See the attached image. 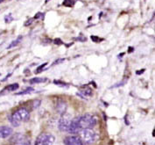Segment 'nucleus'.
Here are the masks:
<instances>
[{"instance_id":"1","label":"nucleus","mask_w":155,"mask_h":145,"mask_svg":"<svg viewBox=\"0 0 155 145\" xmlns=\"http://www.w3.org/2000/svg\"><path fill=\"white\" fill-rule=\"evenodd\" d=\"M97 119L96 118V116L90 113H86L84 115L72 120L68 127V132L74 135L79 133L82 129H92L97 125Z\"/></svg>"},{"instance_id":"2","label":"nucleus","mask_w":155,"mask_h":145,"mask_svg":"<svg viewBox=\"0 0 155 145\" xmlns=\"http://www.w3.org/2000/svg\"><path fill=\"white\" fill-rule=\"evenodd\" d=\"M29 117H30V113L29 111L25 108H19L16 110L14 113H12L11 116H10V121L11 123L12 124V126L14 127H18L21 122H24V121H27L29 120Z\"/></svg>"},{"instance_id":"3","label":"nucleus","mask_w":155,"mask_h":145,"mask_svg":"<svg viewBox=\"0 0 155 145\" xmlns=\"http://www.w3.org/2000/svg\"><path fill=\"white\" fill-rule=\"evenodd\" d=\"M80 139L83 145L92 144L97 138V135L92 129H85L81 130L80 132Z\"/></svg>"},{"instance_id":"4","label":"nucleus","mask_w":155,"mask_h":145,"mask_svg":"<svg viewBox=\"0 0 155 145\" xmlns=\"http://www.w3.org/2000/svg\"><path fill=\"white\" fill-rule=\"evenodd\" d=\"M54 143V136L51 134L42 133L37 137L35 145H53Z\"/></svg>"},{"instance_id":"5","label":"nucleus","mask_w":155,"mask_h":145,"mask_svg":"<svg viewBox=\"0 0 155 145\" xmlns=\"http://www.w3.org/2000/svg\"><path fill=\"white\" fill-rule=\"evenodd\" d=\"M71 121L68 115H63L59 121V129L61 132H68Z\"/></svg>"},{"instance_id":"6","label":"nucleus","mask_w":155,"mask_h":145,"mask_svg":"<svg viewBox=\"0 0 155 145\" xmlns=\"http://www.w3.org/2000/svg\"><path fill=\"white\" fill-rule=\"evenodd\" d=\"M64 143L65 145H83L80 137L75 136L66 137L64 139Z\"/></svg>"},{"instance_id":"7","label":"nucleus","mask_w":155,"mask_h":145,"mask_svg":"<svg viewBox=\"0 0 155 145\" xmlns=\"http://www.w3.org/2000/svg\"><path fill=\"white\" fill-rule=\"evenodd\" d=\"M12 134V129L8 126H0V138L5 139L11 136Z\"/></svg>"},{"instance_id":"8","label":"nucleus","mask_w":155,"mask_h":145,"mask_svg":"<svg viewBox=\"0 0 155 145\" xmlns=\"http://www.w3.org/2000/svg\"><path fill=\"white\" fill-rule=\"evenodd\" d=\"M25 136L23 134H15L10 139V143L12 145L20 144L24 142Z\"/></svg>"},{"instance_id":"9","label":"nucleus","mask_w":155,"mask_h":145,"mask_svg":"<svg viewBox=\"0 0 155 145\" xmlns=\"http://www.w3.org/2000/svg\"><path fill=\"white\" fill-rule=\"evenodd\" d=\"M47 81V78H32L30 79V83L31 84H40V83H43Z\"/></svg>"},{"instance_id":"10","label":"nucleus","mask_w":155,"mask_h":145,"mask_svg":"<svg viewBox=\"0 0 155 145\" xmlns=\"http://www.w3.org/2000/svg\"><path fill=\"white\" fill-rule=\"evenodd\" d=\"M22 40V36H18V38H17L16 40H14L10 45H9V47L7 48H14V47H16L17 45H18L19 44V42L21 41Z\"/></svg>"},{"instance_id":"11","label":"nucleus","mask_w":155,"mask_h":145,"mask_svg":"<svg viewBox=\"0 0 155 145\" xmlns=\"http://www.w3.org/2000/svg\"><path fill=\"white\" fill-rule=\"evenodd\" d=\"M18 88V84H12V85H10L8 86H6L5 88V91H15Z\"/></svg>"},{"instance_id":"12","label":"nucleus","mask_w":155,"mask_h":145,"mask_svg":"<svg viewBox=\"0 0 155 145\" xmlns=\"http://www.w3.org/2000/svg\"><path fill=\"white\" fill-rule=\"evenodd\" d=\"M81 93H82V95H83V96L90 97V95L92 94V91H91V89L90 88L82 89V91H81Z\"/></svg>"},{"instance_id":"13","label":"nucleus","mask_w":155,"mask_h":145,"mask_svg":"<svg viewBox=\"0 0 155 145\" xmlns=\"http://www.w3.org/2000/svg\"><path fill=\"white\" fill-rule=\"evenodd\" d=\"M33 88H27V89H25V91H20V92H18V93H16V95H24V94H27V93H31V92H33Z\"/></svg>"},{"instance_id":"14","label":"nucleus","mask_w":155,"mask_h":145,"mask_svg":"<svg viewBox=\"0 0 155 145\" xmlns=\"http://www.w3.org/2000/svg\"><path fill=\"white\" fill-rule=\"evenodd\" d=\"M5 22H6V23H10L11 21H12V20H13V18L12 17V14H8L7 16H5Z\"/></svg>"},{"instance_id":"15","label":"nucleus","mask_w":155,"mask_h":145,"mask_svg":"<svg viewBox=\"0 0 155 145\" xmlns=\"http://www.w3.org/2000/svg\"><path fill=\"white\" fill-rule=\"evenodd\" d=\"M74 4V0H64L63 2V5H73Z\"/></svg>"},{"instance_id":"16","label":"nucleus","mask_w":155,"mask_h":145,"mask_svg":"<svg viewBox=\"0 0 155 145\" xmlns=\"http://www.w3.org/2000/svg\"><path fill=\"white\" fill-rule=\"evenodd\" d=\"M54 84L60 85V86H68V84H65L64 82H61V81H54Z\"/></svg>"},{"instance_id":"17","label":"nucleus","mask_w":155,"mask_h":145,"mask_svg":"<svg viewBox=\"0 0 155 145\" xmlns=\"http://www.w3.org/2000/svg\"><path fill=\"white\" fill-rule=\"evenodd\" d=\"M46 65H47V64H44L41 65V66H40V67H39V68H38L37 70H36V73H40V72H41V71L43 70V68H44V67H45Z\"/></svg>"},{"instance_id":"18","label":"nucleus","mask_w":155,"mask_h":145,"mask_svg":"<svg viewBox=\"0 0 155 145\" xmlns=\"http://www.w3.org/2000/svg\"><path fill=\"white\" fill-rule=\"evenodd\" d=\"M54 43H55V44H58V45H60V44H62V41L60 40V39H55V40H54Z\"/></svg>"},{"instance_id":"19","label":"nucleus","mask_w":155,"mask_h":145,"mask_svg":"<svg viewBox=\"0 0 155 145\" xmlns=\"http://www.w3.org/2000/svg\"><path fill=\"white\" fill-rule=\"evenodd\" d=\"M18 145H31V144H30V143H22L18 144Z\"/></svg>"},{"instance_id":"20","label":"nucleus","mask_w":155,"mask_h":145,"mask_svg":"<svg viewBox=\"0 0 155 145\" xmlns=\"http://www.w3.org/2000/svg\"><path fill=\"white\" fill-rule=\"evenodd\" d=\"M1 1H2V0H0V2H1Z\"/></svg>"}]
</instances>
